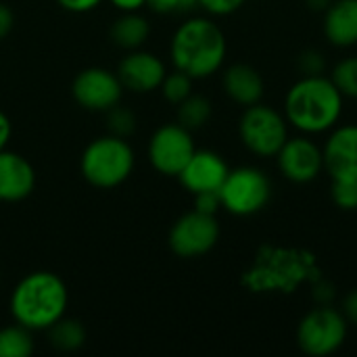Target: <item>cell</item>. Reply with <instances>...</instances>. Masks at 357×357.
Instances as JSON below:
<instances>
[{"instance_id": "obj_1", "label": "cell", "mask_w": 357, "mask_h": 357, "mask_svg": "<svg viewBox=\"0 0 357 357\" xmlns=\"http://www.w3.org/2000/svg\"><path fill=\"white\" fill-rule=\"evenodd\" d=\"M67 305L69 291L65 280L46 270L23 276L8 299L13 320L31 333L48 331L52 324H56L67 314Z\"/></svg>"}, {"instance_id": "obj_2", "label": "cell", "mask_w": 357, "mask_h": 357, "mask_svg": "<svg viewBox=\"0 0 357 357\" xmlns=\"http://www.w3.org/2000/svg\"><path fill=\"white\" fill-rule=\"evenodd\" d=\"M343 113V94L326 75H303L284 96V117L289 126L303 134L333 130Z\"/></svg>"}, {"instance_id": "obj_3", "label": "cell", "mask_w": 357, "mask_h": 357, "mask_svg": "<svg viewBox=\"0 0 357 357\" xmlns=\"http://www.w3.org/2000/svg\"><path fill=\"white\" fill-rule=\"evenodd\" d=\"M226 36L218 23L207 17L186 19L172 38L169 56L176 69L188 73L192 79L213 75L226 59Z\"/></svg>"}, {"instance_id": "obj_4", "label": "cell", "mask_w": 357, "mask_h": 357, "mask_svg": "<svg viewBox=\"0 0 357 357\" xmlns=\"http://www.w3.org/2000/svg\"><path fill=\"white\" fill-rule=\"evenodd\" d=\"M134 151L121 136L109 134L94 138L82 153L79 169L88 184L100 190L117 188L134 172Z\"/></svg>"}, {"instance_id": "obj_5", "label": "cell", "mask_w": 357, "mask_h": 357, "mask_svg": "<svg viewBox=\"0 0 357 357\" xmlns=\"http://www.w3.org/2000/svg\"><path fill=\"white\" fill-rule=\"evenodd\" d=\"M243 144L257 157H276L289 138V121L282 113L268 105L245 107L238 121Z\"/></svg>"}, {"instance_id": "obj_6", "label": "cell", "mask_w": 357, "mask_h": 357, "mask_svg": "<svg viewBox=\"0 0 357 357\" xmlns=\"http://www.w3.org/2000/svg\"><path fill=\"white\" fill-rule=\"evenodd\" d=\"M222 209L232 215H255L272 199L270 178L257 167H236L230 169L220 188Z\"/></svg>"}, {"instance_id": "obj_7", "label": "cell", "mask_w": 357, "mask_h": 357, "mask_svg": "<svg viewBox=\"0 0 357 357\" xmlns=\"http://www.w3.org/2000/svg\"><path fill=\"white\" fill-rule=\"evenodd\" d=\"M347 326L343 312L333 307H318L303 316L297 326V343L301 351L310 357H326L337 354L345 339Z\"/></svg>"}, {"instance_id": "obj_8", "label": "cell", "mask_w": 357, "mask_h": 357, "mask_svg": "<svg viewBox=\"0 0 357 357\" xmlns=\"http://www.w3.org/2000/svg\"><path fill=\"white\" fill-rule=\"evenodd\" d=\"M220 241V224L215 215L201 213L197 209L176 220L169 230V249L182 259H195L209 253Z\"/></svg>"}, {"instance_id": "obj_9", "label": "cell", "mask_w": 357, "mask_h": 357, "mask_svg": "<svg viewBox=\"0 0 357 357\" xmlns=\"http://www.w3.org/2000/svg\"><path fill=\"white\" fill-rule=\"evenodd\" d=\"M195 151L197 146L190 130L180 123H165L149 142V161L159 174L178 178Z\"/></svg>"}, {"instance_id": "obj_10", "label": "cell", "mask_w": 357, "mask_h": 357, "mask_svg": "<svg viewBox=\"0 0 357 357\" xmlns=\"http://www.w3.org/2000/svg\"><path fill=\"white\" fill-rule=\"evenodd\" d=\"M71 94L75 102L86 111H109L119 105L123 86L117 73L105 67H88L75 75Z\"/></svg>"}, {"instance_id": "obj_11", "label": "cell", "mask_w": 357, "mask_h": 357, "mask_svg": "<svg viewBox=\"0 0 357 357\" xmlns=\"http://www.w3.org/2000/svg\"><path fill=\"white\" fill-rule=\"evenodd\" d=\"M276 159L280 174L295 184L314 182L324 172L322 149L305 136H289L282 149L278 151Z\"/></svg>"}, {"instance_id": "obj_12", "label": "cell", "mask_w": 357, "mask_h": 357, "mask_svg": "<svg viewBox=\"0 0 357 357\" xmlns=\"http://www.w3.org/2000/svg\"><path fill=\"white\" fill-rule=\"evenodd\" d=\"M167 69L165 63L146 50H130L119 67H117V77L123 86V90L136 92V94H146L153 92L161 86Z\"/></svg>"}, {"instance_id": "obj_13", "label": "cell", "mask_w": 357, "mask_h": 357, "mask_svg": "<svg viewBox=\"0 0 357 357\" xmlns=\"http://www.w3.org/2000/svg\"><path fill=\"white\" fill-rule=\"evenodd\" d=\"M228 172H230L228 163L218 153L195 151L178 178L188 192L199 195L207 190H220Z\"/></svg>"}, {"instance_id": "obj_14", "label": "cell", "mask_w": 357, "mask_h": 357, "mask_svg": "<svg viewBox=\"0 0 357 357\" xmlns=\"http://www.w3.org/2000/svg\"><path fill=\"white\" fill-rule=\"evenodd\" d=\"M324 169L333 180L357 178V126H335L324 149Z\"/></svg>"}, {"instance_id": "obj_15", "label": "cell", "mask_w": 357, "mask_h": 357, "mask_svg": "<svg viewBox=\"0 0 357 357\" xmlns=\"http://www.w3.org/2000/svg\"><path fill=\"white\" fill-rule=\"evenodd\" d=\"M36 188V169L19 153L0 151V201L19 203Z\"/></svg>"}, {"instance_id": "obj_16", "label": "cell", "mask_w": 357, "mask_h": 357, "mask_svg": "<svg viewBox=\"0 0 357 357\" xmlns=\"http://www.w3.org/2000/svg\"><path fill=\"white\" fill-rule=\"evenodd\" d=\"M324 36L337 48L357 44V0H333L324 10Z\"/></svg>"}, {"instance_id": "obj_17", "label": "cell", "mask_w": 357, "mask_h": 357, "mask_svg": "<svg viewBox=\"0 0 357 357\" xmlns=\"http://www.w3.org/2000/svg\"><path fill=\"white\" fill-rule=\"evenodd\" d=\"M222 84H224V92L241 107H251V105L261 102L264 92H266L261 73L247 63L230 65L224 71Z\"/></svg>"}, {"instance_id": "obj_18", "label": "cell", "mask_w": 357, "mask_h": 357, "mask_svg": "<svg viewBox=\"0 0 357 357\" xmlns=\"http://www.w3.org/2000/svg\"><path fill=\"white\" fill-rule=\"evenodd\" d=\"M111 40L126 48V50H136L140 48L149 36H151V23L144 15H140L138 10L134 13H121V17H117L111 25Z\"/></svg>"}, {"instance_id": "obj_19", "label": "cell", "mask_w": 357, "mask_h": 357, "mask_svg": "<svg viewBox=\"0 0 357 357\" xmlns=\"http://www.w3.org/2000/svg\"><path fill=\"white\" fill-rule=\"evenodd\" d=\"M48 341L59 351H77L86 343V328L73 318H61L48 328Z\"/></svg>"}, {"instance_id": "obj_20", "label": "cell", "mask_w": 357, "mask_h": 357, "mask_svg": "<svg viewBox=\"0 0 357 357\" xmlns=\"http://www.w3.org/2000/svg\"><path fill=\"white\" fill-rule=\"evenodd\" d=\"M33 337L31 331L13 324L6 328H0V357H27L33 354Z\"/></svg>"}, {"instance_id": "obj_21", "label": "cell", "mask_w": 357, "mask_h": 357, "mask_svg": "<svg viewBox=\"0 0 357 357\" xmlns=\"http://www.w3.org/2000/svg\"><path fill=\"white\" fill-rule=\"evenodd\" d=\"M211 119V102L201 94H190L178 105V123L186 130H199Z\"/></svg>"}, {"instance_id": "obj_22", "label": "cell", "mask_w": 357, "mask_h": 357, "mask_svg": "<svg viewBox=\"0 0 357 357\" xmlns=\"http://www.w3.org/2000/svg\"><path fill=\"white\" fill-rule=\"evenodd\" d=\"M192 77L180 69H174L172 73H165L159 90L163 92L165 100L174 102V105H180L184 98H188L192 94Z\"/></svg>"}, {"instance_id": "obj_23", "label": "cell", "mask_w": 357, "mask_h": 357, "mask_svg": "<svg viewBox=\"0 0 357 357\" xmlns=\"http://www.w3.org/2000/svg\"><path fill=\"white\" fill-rule=\"evenodd\" d=\"M331 79L339 88L343 98H357V56H347L339 61L333 69Z\"/></svg>"}, {"instance_id": "obj_24", "label": "cell", "mask_w": 357, "mask_h": 357, "mask_svg": "<svg viewBox=\"0 0 357 357\" xmlns=\"http://www.w3.org/2000/svg\"><path fill=\"white\" fill-rule=\"evenodd\" d=\"M333 201L343 211H356L357 209V178H339L333 180L331 188Z\"/></svg>"}, {"instance_id": "obj_25", "label": "cell", "mask_w": 357, "mask_h": 357, "mask_svg": "<svg viewBox=\"0 0 357 357\" xmlns=\"http://www.w3.org/2000/svg\"><path fill=\"white\" fill-rule=\"evenodd\" d=\"M107 113H109V130H111V134L128 138L136 130V117H134V113L130 109L115 105Z\"/></svg>"}, {"instance_id": "obj_26", "label": "cell", "mask_w": 357, "mask_h": 357, "mask_svg": "<svg viewBox=\"0 0 357 357\" xmlns=\"http://www.w3.org/2000/svg\"><path fill=\"white\" fill-rule=\"evenodd\" d=\"M146 6L151 10L161 13V15H172V13H188L195 6H199L197 0H146Z\"/></svg>"}, {"instance_id": "obj_27", "label": "cell", "mask_w": 357, "mask_h": 357, "mask_svg": "<svg viewBox=\"0 0 357 357\" xmlns=\"http://www.w3.org/2000/svg\"><path fill=\"white\" fill-rule=\"evenodd\" d=\"M299 69L303 71V75H324L326 59L318 50H305L299 56Z\"/></svg>"}, {"instance_id": "obj_28", "label": "cell", "mask_w": 357, "mask_h": 357, "mask_svg": "<svg viewBox=\"0 0 357 357\" xmlns=\"http://www.w3.org/2000/svg\"><path fill=\"white\" fill-rule=\"evenodd\" d=\"M201 8H205L209 15H218V17H224V15H232L236 13L247 0H197Z\"/></svg>"}, {"instance_id": "obj_29", "label": "cell", "mask_w": 357, "mask_h": 357, "mask_svg": "<svg viewBox=\"0 0 357 357\" xmlns=\"http://www.w3.org/2000/svg\"><path fill=\"white\" fill-rule=\"evenodd\" d=\"M195 209L201 213H207V215H215L222 209L220 190H207V192L195 195Z\"/></svg>"}, {"instance_id": "obj_30", "label": "cell", "mask_w": 357, "mask_h": 357, "mask_svg": "<svg viewBox=\"0 0 357 357\" xmlns=\"http://www.w3.org/2000/svg\"><path fill=\"white\" fill-rule=\"evenodd\" d=\"M102 0H56V4L69 13H90L100 6Z\"/></svg>"}, {"instance_id": "obj_31", "label": "cell", "mask_w": 357, "mask_h": 357, "mask_svg": "<svg viewBox=\"0 0 357 357\" xmlns=\"http://www.w3.org/2000/svg\"><path fill=\"white\" fill-rule=\"evenodd\" d=\"M15 25V15L8 4L0 2V40H4Z\"/></svg>"}, {"instance_id": "obj_32", "label": "cell", "mask_w": 357, "mask_h": 357, "mask_svg": "<svg viewBox=\"0 0 357 357\" xmlns=\"http://www.w3.org/2000/svg\"><path fill=\"white\" fill-rule=\"evenodd\" d=\"M343 316L349 324H356L357 326V289L351 291L345 301H343Z\"/></svg>"}, {"instance_id": "obj_33", "label": "cell", "mask_w": 357, "mask_h": 357, "mask_svg": "<svg viewBox=\"0 0 357 357\" xmlns=\"http://www.w3.org/2000/svg\"><path fill=\"white\" fill-rule=\"evenodd\" d=\"M13 136V126H10V119L0 111V151H4L8 146V140Z\"/></svg>"}, {"instance_id": "obj_34", "label": "cell", "mask_w": 357, "mask_h": 357, "mask_svg": "<svg viewBox=\"0 0 357 357\" xmlns=\"http://www.w3.org/2000/svg\"><path fill=\"white\" fill-rule=\"evenodd\" d=\"M109 2L121 13H134V10H140L142 6H146V0H109Z\"/></svg>"}, {"instance_id": "obj_35", "label": "cell", "mask_w": 357, "mask_h": 357, "mask_svg": "<svg viewBox=\"0 0 357 357\" xmlns=\"http://www.w3.org/2000/svg\"><path fill=\"white\" fill-rule=\"evenodd\" d=\"M331 2H333V0H307V4H310L314 10H326Z\"/></svg>"}]
</instances>
